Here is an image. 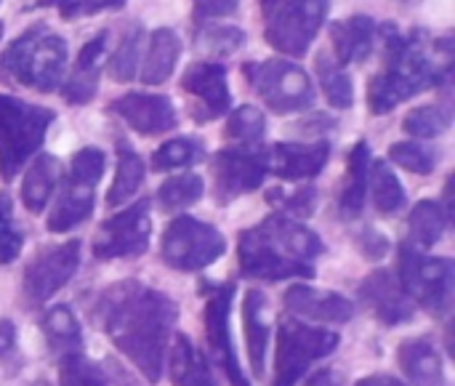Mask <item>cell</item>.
Returning <instances> with one entry per match:
<instances>
[{
    "instance_id": "6da1fadb",
    "label": "cell",
    "mask_w": 455,
    "mask_h": 386,
    "mask_svg": "<svg viewBox=\"0 0 455 386\" xmlns=\"http://www.w3.org/2000/svg\"><path fill=\"white\" fill-rule=\"evenodd\" d=\"M93 318L147 384L163 379L168 344L179 323V307L168 294L139 280H123L99 296Z\"/></svg>"
},
{
    "instance_id": "7a4b0ae2",
    "label": "cell",
    "mask_w": 455,
    "mask_h": 386,
    "mask_svg": "<svg viewBox=\"0 0 455 386\" xmlns=\"http://www.w3.org/2000/svg\"><path fill=\"white\" fill-rule=\"evenodd\" d=\"M67 56L69 53H67L64 37H59V35L48 32L43 24H37L8 45L0 64L21 85L48 93V91L59 88V83L64 77Z\"/></svg>"
},
{
    "instance_id": "3957f363",
    "label": "cell",
    "mask_w": 455,
    "mask_h": 386,
    "mask_svg": "<svg viewBox=\"0 0 455 386\" xmlns=\"http://www.w3.org/2000/svg\"><path fill=\"white\" fill-rule=\"evenodd\" d=\"M53 112L40 104H27L16 96L0 93V176L3 181L16 179V173L35 157L45 141V131L53 123Z\"/></svg>"
},
{
    "instance_id": "277c9868",
    "label": "cell",
    "mask_w": 455,
    "mask_h": 386,
    "mask_svg": "<svg viewBox=\"0 0 455 386\" xmlns=\"http://www.w3.org/2000/svg\"><path fill=\"white\" fill-rule=\"evenodd\" d=\"M341 344V336L328 326H312L301 318H283L277 326L275 386H296L312 363L331 358Z\"/></svg>"
},
{
    "instance_id": "5b68a950",
    "label": "cell",
    "mask_w": 455,
    "mask_h": 386,
    "mask_svg": "<svg viewBox=\"0 0 455 386\" xmlns=\"http://www.w3.org/2000/svg\"><path fill=\"white\" fill-rule=\"evenodd\" d=\"M397 280L416 307L432 315H445L453 302L455 267L448 256H424L411 243L400 245Z\"/></svg>"
},
{
    "instance_id": "8992f818",
    "label": "cell",
    "mask_w": 455,
    "mask_h": 386,
    "mask_svg": "<svg viewBox=\"0 0 455 386\" xmlns=\"http://www.w3.org/2000/svg\"><path fill=\"white\" fill-rule=\"evenodd\" d=\"M227 253V237L208 221L195 216H176L160 243L163 261L176 272H200Z\"/></svg>"
},
{
    "instance_id": "52a82bcc",
    "label": "cell",
    "mask_w": 455,
    "mask_h": 386,
    "mask_svg": "<svg viewBox=\"0 0 455 386\" xmlns=\"http://www.w3.org/2000/svg\"><path fill=\"white\" fill-rule=\"evenodd\" d=\"M435 80L432 61L416 45H405L400 53L387 59V69L368 83V107L373 115H387L397 104L421 93Z\"/></svg>"
},
{
    "instance_id": "ba28073f",
    "label": "cell",
    "mask_w": 455,
    "mask_h": 386,
    "mask_svg": "<svg viewBox=\"0 0 455 386\" xmlns=\"http://www.w3.org/2000/svg\"><path fill=\"white\" fill-rule=\"evenodd\" d=\"M248 83L261 96V101L277 112L291 115L301 112L315 104V83L307 75L304 67L288 61V59H267L261 64H245L243 67Z\"/></svg>"
},
{
    "instance_id": "9c48e42d",
    "label": "cell",
    "mask_w": 455,
    "mask_h": 386,
    "mask_svg": "<svg viewBox=\"0 0 455 386\" xmlns=\"http://www.w3.org/2000/svg\"><path fill=\"white\" fill-rule=\"evenodd\" d=\"M328 0H283L277 8L264 13L267 40L285 56H304L323 29Z\"/></svg>"
},
{
    "instance_id": "30bf717a",
    "label": "cell",
    "mask_w": 455,
    "mask_h": 386,
    "mask_svg": "<svg viewBox=\"0 0 455 386\" xmlns=\"http://www.w3.org/2000/svg\"><path fill=\"white\" fill-rule=\"evenodd\" d=\"M80 269V240H67L40 251L24 269L21 294L29 307L48 304Z\"/></svg>"
},
{
    "instance_id": "8fae6325",
    "label": "cell",
    "mask_w": 455,
    "mask_h": 386,
    "mask_svg": "<svg viewBox=\"0 0 455 386\" xmlns=\"http://www.w3.org/2000/svg\"><path fill=\"white\" fill-rule=\"evenodd\" d=\"M152 237V219H149V200H139L125 211L109 216L99 227V237L93 240V256L99 261L112 259H133L147 253Z\"/></svg>"
},
{
    "instance_id": "7c38bea8",
    "label": "cell",
    "mask_w": 455,
    "mask_h": 386,
    "mask_svg": "<svg viewBox=\"0 0 455 386\" xmlns=\"http://www.w3.org/2000/svg\"><path fill=\"white\" fill-rule=\"evenodd\" d=\"M237 259L243 275L264 283H280V280H309L315 277V267L299 259H291L280 248H275L267 235L259 227H251L240 232L237 240Z\"/></svg>"
},
{
    "instance_id": "4fadbf2b",
    "label": "cell",
    "mask_w": 455,
    "mask_h": 386,
    "mask_svg": "<svg viewBox=\"0 0 455 386\" xmlns=\"http://www.w3.org/2000/svg\"><path fill=\"white\" fill-rule=\"evenodd\" d=\"M235 283H227V285H219L213 291V296L205 302V339H208V347H211V355L216 360V366L224 371L229 386H251L245 371H243V363L237 358V347H235V339H232V302H235Z\"/></svg>"
},
{
    "instance_id": "5bb4252c",
    "label": "cell",
    "mask_w": 455,
    "mask_h": 386,
    "mask_svg": "<svg viewBox=\"0 0 455 386\" xmlns=\"http://www.w3.org/2000/svg\"><path fill=\"white\" fill-rule=\"evenodd\" d=\"M267 176L269 160L264 149H221L213 160L219 203H232L248 192H256Z\"/></svg>"
},
{
    "instance_id": "9a60e30c",
    "label": "cell",
    "mask_w": 455,
    "mask_h": 386,
    "mask_svg": "<svg viewBox=\"0 0 455 386\" xmlns=\"http://www.w3.org/2000/svg\"><path fill=\"white\" fill-rule=\"evenodd\" d=\"M360 299L368 304V310L387 326H405L413 320L416 315V304L413 299L405 294V288L400 285L397 275H392L389 269H376L371 272L363 283H360Z\"/></svg>"
},
{
    "instance_id": "2e32d148",
    "label": "cell",
    "mask_w": 455,
    "mask_h": 386,
    "mask_svg": "<svg viewBox=\"0 0 455 386\" xmlns=\"http://www.w3.org/2000/svg\"><path fill=\"white\" fill-rule=\"evenodd\" d=\"M285 310L293 318L301 320H312V323H323V326H344L355 318V304L336 294V291H325V288H315L307 283H293L285 296H283Z\"/></svg>"
},
{
    "instance_id": "e0dca14e",
    "label": "cell",
    "mask_w": 455,
    "mask_h": 386,
    "mask_svg": "<svg viewBox=\"0 0 455 386\" xmlns=\"http://www.w3.org/2000/svg\"><path fill=\"white\" fill-rule=\"evenodd\" d=\"M109 109L115 115H120L141 136L168 133L179 125L176 107L163 93H125V96L115 99Z\"/></svg>"
},
{
    "instance_id": "ac0fdd59",
    "label": "cell",
    "mask_w": 455,
    "mask_h": 386,
    "mask_svg": "<svg viewBox=\"0 0 455 386\" xmlns=\"http://www.w3.org/2000/svg\"><path fill=\"white\" fill-rule=\"evenodd\" d=\"M181 85L189 96L203 101V112H197V120H216L232 107V93L227 83V69L216 61H195L184 77Z\"/></svg>"
},
{
    "instance_id": "d6986e66",
    "label": "cell",
    "mask_w": 455,
    "mask_h": 386,
    "mask_svg": "<svg viewBox=\"0 0 455 386\" xmlns=\"http://www.w3.org/2000/svg\"><path fill=\"white\" fill-rule=\"evenodd\" d=\"M269 173L280 176L283 181H309L323 173V168L331 160V144L315 141V144H275L267 152Z\"/></svg>"
},
{
    "instance_id": "ffe728a7",
    "label": "cell",
    "mask_w": 455,
    "mask_h": 386,
    "mask_svg": "<svg viewBox=\"0 0 455 386\" xmlns=\"http://www.w3.org/2000/svg\"><path fill=\"white\" fill-rule=\"evenodd\" d=\"M259 229L267 235V240L280 248L283 253H288L291 259H299V261H307L312 264L317 256L325 253V243L323 237L309 229L301 219H293L288 213H275L269 219H264L259 224Z\"/></svg>"
},
{
    "instance_id": "44dd1931",
    "label": "cell",
    "mask_w": 455,
    "mask_h": 386,
    "mask_svg": "<svg viewBox=\"0 0 455 386\" xmlns=\"http://www.w3.org/2000/svg\"><path fill=\"white\" fill-rule=\"evenodd\" d=\"M397 366L408 386H445V363L429 339H408L397 350Z\"/></svg>"
},
{
    "instance_id": "7402d4cb",
    "label": "cell",
    "mask_w": 455,
    "mask_h": 386,
    "mask_svg": "<svg viewBox=\"0 0 455 386\" xmlns=\"http://www.w3.org/2000/svg\"><path fill=\"white\" fill-rule=\"evenodd\" d=\"M269 304L267 296L256 288H251L243 296V326H245V344H248V360L256 379H264L267 368V352H269V320H267Z\"/></svg>"
},
{
    "instance_id": "603a6c76",
    "label": "cell",
    "mask_w": 455,
    "mask_h": 386,
    "mask_svg": "<svg viewBox=\"0 0 455 386\" xmlns=\"http://www.w3.org/2000/svg\"><path fill=\"white\" fill-rule=\"evenodd\" d=\"M333 37V53L341 67L360 64L371 56L373 40H376V21L371 16H352L344 21L331 24Z\"/></svg>"
},
{
    "instance_id": "cb8c5ba5",
    "label": "cell",
    "mask_w": 455,
    "mask_h": 386,
    "mask_svg": "<svg viewBox=\"0 0 455 386\" xmlns=\"http://www.w3.org/2000/svg\"><path fill=\"white\" fill-rule=\"evenodd\" d=\"M179 56H181L179 32L171 29V27H157L149 35L147 56H144V64L139 67L141 69V83L144 85H163L173 75Z\"/></svg>"
},
{
    "instance_id": "d4e9b609",
    "label": "cell",
    "mask_w": 455,
    "mask_h": 386,
    "mask_svg": "<svg viewBox=\"0 0 455 386\" xmlns=\"http://www.w3.org/2000/svg\"><path fill=\"white\" fill-rule=\"evenodd\" d=\"M93 205H96V189L75 184L67 179L61 187V195H59V200H56V205L45 221L48 232H53V235L72 232L75 227H80L93 213Z\"/></svg>"
},
{
    "instance_id": "484cf974",
    "label": "cell",
    "mask_w": 455,
    "mask_h": 386,
    "mask_svg": "<svg viewBox=\"0 0 455 386\" xmlns=\"http://www.w3.org/2000/svg\"><path fill=\"white\" fill-rule=\"evenodd\" d=\"M168 347H171L168 368L173 386H216L203 352H197V347L187 334H173Z\"/></svg>"
},
{
    "instance_id": "4316f807",
    "label": "cell",
    "mask_w": 455,
    "mask_h": 386,
    "mask_svg": "<svg viewBox=\"0 0 455 386\" xmlns=\"http://www.w3.org/2000/svg\"><path fill=\"white\" fill-rule=\"evenodd\" d=\"M59 184V160L48 152L35 155L21 179V203L29 213H43Z\"/></svg>"
},
{
    "instance_id": "83f0119b",
    "label": "cell",
    "mask_w": 455,
    "mask_h": 386,
    "mask_svg": "<svg viewBox=\"0 0 455 386\" xmlns=\"http://www.w3.org/2000/svg\"><path fill=\"white\" fill-rule=\"evenodd\" d=\"M368 168H371V144L357 141L347 157V187L341 192L344 219H357L368 203Z\"/></svg>"
},
{
    "instance_id": "f1b7e54d",
    "label": "cell",
    "mask_w": 455,
    "mask_h": 386,
    "mask_svg": "<svg viewBox=\"0 0 455 386\" xmlns=\"http://www.w3.org/2000/svg\"><path fill=\"white\" fill-rule=\"evenodd\" d=\"M448 211L440 200H419L411 211L408 219V235H411V245L419 251H429L435 248L448 229Z\"/></svg>"
},
{
    "instance_id": "f546056e",
    "label": "cell",
    "mask_w": 455,
    "mask_h": 386,
    "mask_svg": "<svg viewBox=\"0 0 455 386\" xmlns=\"http://www.w3.org/2000/svg\"><path fill=\"white\" fill-rule=\"evenodd\" d=\"M368 195L373 200V208L384 216H392L405 205V187L384 160H376L368 168Z\"/></svg>"
},
{
    "instance_id": "4dcf8cb0",
    "label": "cell",
    "mask_w": 455,
    "mask_h": 386,
    "mask_svg": "<svg viewBox=\"0 0 455 386\" xmlns=\"http://www.w3.org/2000/svg\"><path fill=\"white\" fill-rule=\"evenodd\" d=\"M40 328H43V334H45L48 347L64 350V355H67V352H80V347H83V326L77 323L72 307H67V304L51 307V310L43 315Z\"/></svg>"
},
{
    "instance_id": "1f68e13d",
    "label": "cell",
    "mask_w": 455,
    "mask_h": 386,
    "mask_svg": "<svg viewBox=\"0 0 455 386\" xmlns=\"http://www.w3.org/2000/svg\"><path fill=\"white\" fill-rule=\"evenodd\" d=\"M144 176H147L144 160L136 152H131L128 147H123L120 157H117V173H115V181H112L109 195H107V205L109 208H120L123 203L136 197V192L144 184Z\"/></svg>"
},
{
    "instance_id": "d6a6232c",
    "label": "cell",
    "mask_w": 455,
    "mask_h": 386,
    "mask_svg": "<svg viewBox=\"0 0 455 386\" xmlns=\"http://www.w3.org/2000/svg\"><path fill=\"white\" fill-rule=\"evenodd\" d=\"M203 192H205V184H203L200 173H179L160 184L157 205L165 213H181V211L192 208L195 203H200Z\"/></svg>"
},
{
    "instance_id": "836d02e7",
    "label": "cell",
    "mask_w": 455,
    "mask_h": 386,
    "mask_svg": "<svg viewBox=\"0 0 455 386\" xmlns=\"http://www.w3.org/2000/svg\"><path fill=\"white\" fill-rule=\"evenodd\" d=\"M317 75L328 104L333 109H349L355 101V88H352V77L341 69V64L323 53L317 59Z\"/></svg>"
},
{
    "instance_id": "e575fe53",
    "label": "cell",
    "mask_w": 455,
    "mask_h": 386,
    "mask_svg": "<svg viewBox=\"0 0 455 386\" xmlns=\"http://www.w3.org/2000/svg\"><path fill=\"white\" fill-rule=\"evenodd\" d=\"M141 45H144V27H141V24H133V27L123 35V40H120L115 56L109 59V75H112L117 83H128V80L136 77L139 61H141Z\"/></svg>"
},
{
    "instance_id": "d590c367",
    "label": "cell",
    "mask_w": 455,
    "mask_h": 386,
    "mask_svg": "<svg viewBox=\"0 0 455 386\" xmlns=\"http://www.w3.org/2000/svg\"><path fill=\"white\" fill-rule=\"evenodd\" d=\"M200 157H203V144L197 139L179 136L157 147V152L152 155V165L157 171H179L195 165Z\"/></svg>"
},
{
    "instance_id": "8d00e7d4",
    "label": "cell",
    "mask_w": 455,
    "mask_h": 386,
    "mask_svg": "<svg viewBox=\"0 0 455 386\" xmlns=\"http://www.w3.org/2000/svg\"><path fill=\"white\" fill-rule=\"evenodd\" d=\"M59 384L61 386H109L107 374L88 360L83 352H67L59 363Z\"/></svg>"
},
{
    "instance_id": "74e56055",
    "label": "cell",
    "mask_w": 455,
    "mask_h": 386,
    "mask_svg": "<svg viewBox=\"0 0 455 386\" xmlns=\"http://www.w3.org/2000/svg\"><path fill=\"white\" fill-rule=\"evenodd\" d=\"M389 160L395 165L416 173V176H429L435 171V165H437L440 157H437V152L432 147H427V144H421V141L413 139V141H397V144H392L389 147Z\"/></svg>"
},
{
    "instance_id": "f35d334b",
    "label": "cell",
    "mask_w": 455,
    "mask_h": 386,
    "mask_svg": "<svg viewBox=\"0 0 455 386\" xmlns=\"http://www.w3.org/2000/svg\"><path fill=\"white\" fill-rule=\"evenodd\" d=\"M448 125H451V115L429 104L411 109L403 120V131L413 139H437L448 131Z\"/></svg>"
},
{
    "instance_id": "ab89813d",
    "label": "cell",
    "mask_w": 455,
    "mask_h": 386,
    "mask_svg": "<svg viewBox=\"0 0 455 386\" xmlns=\"http://www.w3.org/2000/svg\"><path fill=\"white\" fill-rule=\"evenodd\" d=\"M227 133H229V139H235V141L256 144V141L264 139V133H267V115H264L259 107H253V104H243V107H237V109L229 112Z\"/></svg>"
},
{
    "instance_id": "60d3db41",
    "label": "cell",
    "mask_w": 455,
    "mask_h": 386,
    "mask_svg": "<svg viewBox=\"0 0 455 386\" xmlns=\"http://www.w3.org/2000/svg\"><path fill=\"white\" fill-rule=\"evenodd\" d=\"M245 43V32L232 24H205L197 32V48L208 56H232Z\"/></svg>"
},
{
    "instance_id": "b9f144b4",
    "label": "cell",
    "mask_w": 455,
    "mask_h": 386,
    "mask_svg": "<svg viewBox=\"0 0 455 386\" xmlns=\"http://www.w3.org/2000/svg\"><path fill=\"white\" fill-rule=\"evenodd\" d=\"M104 168H107L104 152H101L99 147H83V149L72 157L67 179L75 181V184H83V187H93V189H96V184H99L101 176H104Z\"/></svg>"
},
{
    "instance_id": "7bdbcfd3",
    "label": "cell",
    "mask_w": 455,
    "mask_h": 386,
    "mask_svg": "<svg viewBox=\"0 0 455 386\" xmlns=\"http://www.w3.org/2000/svg\"><path fill=\"white\" fill-rule=\"evenodd\" d=\"M11 208V197L0 195V264H13L24 248V237L13 224Z\"/></svg>"
},
{
    "instance_id": "ee69618b",
    "label": "cell",
    "mask_w": 455,
    "mask_h": 386,
    "mask_svg": "<svg viewBox=\"0 0 455 386\" xmlns=\"http://www.w3.org/2000/svg\"><path fill=\"white\" fill-rule=\"evenodd\" d=\"M99 88V67H85L72 72V77L64 83V99L69 104H88L96 96Z\"/></svg>"
},
{
    "instance_id": "f6af8a7d",
    "label": "cell",
    "mask_w": 455,
    "mask_h": 386,
    "mask_svg": "<svg viewBox=\"0 0 455 386\" xmlns=\"http://www.w3.org/2000/svg\"><path fill=\"white\" fill-rule=\"evenodd\" d=\"M269 200H275V203H280L283 205V211L288 213V216H293V219H304V216H312L315 213V208H317V189H312V187H304V189H296L293 195H288V197H269Z\"/></svg>"
},
{
    "instance_id": "bcb514c9",
    "label": "cell",
    "mask_w": 455,
    "mask_h": 386,
    "mask_svg": "<svg viewBox=\"0 0 455 386\" xmlns=\"http://www.w3.org/2000/svg\"><path fill=\"white\" fill-rule=\"evenodd\" d=\"M357 245H360L363 256L371 259V261H381V259L389 253V240H387V235L379 232V229H373V227L363 229V235L357 237Z\"/></svg>"
},
{
    "instance_id": "7dc6e473",
    "label": "cell",
    "mask_w": 455,
    "mask_h": 386,
    "mask_svg": "<svg viewBox=\"0 0 455 386\" xmlns=\"http://www.w3.org/2000/svg\"><path fill=\"white\" fill-rule=\"evenodd\" d=\"M107 48V32H99L93 35L80 51H77V59H75V67L77 69H85V67H99V59Z\"/></svg>"
},
{
    "instance_id": "c3c4849f",
    "label": "cell",
    "mask_w": 455,
    "mask_h": 386,
    "mask_svg": "<svg viewBox=\"0 0 455 386\" xmlns=\"http://www.w3.org/2000/svg\"><path fill=\"white\" fill-rule=\"evenodd\" d=\"M195 16L200 19H224L237 11V0H192Z\"/></svg>"
},
{
    "instance_id": "681fc988",
    "label": "cell",
    "mask_w": 455,
    "mask_h": 386,
    "mask_svg": "<svg viewBox=\"0 0 455 386\" xmlns=\"http://www.w3.org/2000/svg\"><path fill=\"white\" fill-rule=\"evenodd\" d=\"M107 379L115 386H147V382H141L133 371H128L117 360H107Z\"/></svg>"
},
{
    "instance_id": "f907efd6",
    "label": "cell",
    "mask_w": 455,
    "mask_h": 386,
    "mask_svg": "<svg viewBox=\"0 0 455 386\" xmlns=\"http://www.w3.org/2000/svg\"><path fill=\"white\" fill-rule=\"evenodd\" d=\"M125 0H75V16L80 13H101V11H117L123 8Z\"/></svg>"
},
{
    "instance_id": "816d5d0a",
    "label": "cell",
    "mask_w": 455,
    "mask_h": 386,
    "mask_svg": "<svg viewBox=\"0 0 455 386\" xmlns=\"http://www.w3.org/2000/svg\"><path fill=\"white\" fill-rule=\"evenodd\" d=\"M16 339H19L16 323L13 320H0V358H5V355L13 352Z\"/></svg>"
},
{
    "instance_id": "f5cc1de1",
    "label": "cell",
    "mask_w": 455,
    "mask_h": 386,
    "mask_svg": "<svg viewBox=\"0 0 455 386\" xmlns=\"http://www.w3.org/2000/svg\"><path fill=\"white\" fill-rule=\"evenodd\" d=\"M304 386H347V382H344V376H341L339 371H333V368H323V371L312 374Z\"/></svg>"
},
{
    "instance_id": "db71d44e",
    "label": "cell",
    "mask_w": 455,
    "mask_h": 386,
    "mask_svg": "<svg viewBox=\"0 0 455 386\" xmlns=\"http://www.w3.org/2000/svg\"><path fill=\"white\" fill-rule=\"evenodd\" d=\"M355 386H408L405 382L395 379V376H387V374H376V376H365L360 379Z\"/></svg>"
},
{
    "instance_id": "11a10c76",
    "label": "cell",
    "mask_w": 455,
    "mask_h": 386,
    "mask_svg": "<svg viewBox=\"0 0 455 386\" xmlns=\"http://www.w3.org/2000/svg\"><path fill=\"white\" fill-rule=\"evenodd\" d=\"M283 0H261V13H269L272 8H277Z\"/></svg>"
},
{
    "instance_id": "9f6ffc18",
    "label": "cell",
    "mask_w": 455,
    "mask_h": 386,
    "mask_svg": "<svg viewBox=\"0 0 455 386\" xmlns=\"http://www.w3.org/2000/svg\"><path fill=\"white\" fill-rule=\"evenodd\" d=\"M35 3H37V5H43V8H45V5H53V8H56L61 0H35Z\"/></svg>"
},
{
    "instance_id": "6f0895ef",
    "label": "cell",
    "mask_w": 455,
    "mask_h": 386,
    "mask_svg": "<svg viewBox=\"0 0 455 386\" xmlns=\"http://www.w3.org/2000/svg\"><path fill=\"white\" fill-rule=\"evenodd\" d=\"M3 32H5V27H3V21H0V40H3Z\"/></svg>"
}]
</instances>
